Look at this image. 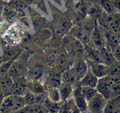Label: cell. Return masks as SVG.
Returning <instances> with one entry per match:
<instances>
[{
    "label": "cell",
    "mask_w": 120,
    "mask_h": 113,
    "mask_svg": "<svg viewBox=\"0 0 120 113\" xmlns=\"http://www.w3.org/2000/svg\"><path fill=\"white\" fill-rule=\"evenodd\" d=\"M27 90L36 94H42L46 92L45 87L39 81H27Z\"/></svg>",
    "instance_id": "obj_23"
},
{
    "label": "cell",
    "mask_w": 120,
    "mask_h": 113,
    "mask_svg": "<svg viewBox=\"0 0 120 113\" xmlns=\"http://www.w3.org/2000/svg\"><path fill=\"white\" fill-rule=\"evenodd\" d=\"M99 50L101 54L102 58L103 60V63L104 64H106L108 66H111L116 62V60H114V57H113L112 52L106 45L105 47H102L101 49Z\"/></svg>",
    "instance_id": "obj_22"
},
{
    "label": "cell",
    "mask_w": 120,
    "mask_h": 113,
    "mask_svg": "<svg viewBox=\"0 0 120 113\" xmlns=\"http://www.w3.org/2000/svg\"><path fill=\"white\" fill-rule=\"evenodd\" d=\"M102 31L104 39H105L106 45L109 47L112 52V51L114 49V48L120 44L119 42H118V38H117V35L116 34L112 33L109 30L103 29V28L102 29Z\"/></svg>",
    "instance_id": "obj_17"
},
{
    "label": "cell",
    "mask_w": 120,
    "mask_h": 113,
    "mask_svg": "<svg viewBox=\"0 0 120 113\" xmlns=\"http://www.w3.org/2000/svg\"><path fill=\"white\" fill-rule=\"evenodd\" d=\"M71 23L68 20H64L60 23L58 26V31L60 34H64L68 32L71 29Z\"/></svg>",
    "instance_id": "obj_35"
},
{
    "label": "cell",
    "mask_w": 120,
    "mask_h": 113,
    "mask_svg": "<svg viewBox=\"0 0 120 113\" xmlns=\"http://www.w3.org/2000/svg\"><path fill=\"white\" fill-rule=\"evenodd\" d=\"M98 80L99 78L94 74L91 70L89 69L86 75L78 83L80 86L90 87L96 88Z\"/></svg>",
    "instance_id": "obj_16"
},
{
    "label": "cell",
    "mask_w": 120,
    "mask_h": 113,
    "mask_svg": "<svg viewBox=\"0 0 120 113\" xmlns=\"http://www.w3.org/2000/svg\"><path fill=\"white\" fill-rule=\"evenodd\" d=\"M99 5L103 9V10L109 15H111L116 11L112 0H99Z\"/></svg>",
    "instance_id": "obj_29"
},
{
    "label": "cell",
    "mask_w": 120,
    "mask_h": 113,
    "mask_svg": "<svg viewBox=\"0 0 120 113\" xmlns=\"http://www.w3.org/2000/svg\"><path fill=\"white\" fill-rule=\"evenodd\" d=\"M11 8H12L16 12H20L25 8V4L22 0H10L8 4Z\"/></svg>",
    "instance_id": "obj_32"
},
{
    "label": "cell",
    "mask_w": 120,
    "mask_h": 113,
    "mask_svg": "<svg viewBox=\"0 0 120 113\" xmlns=\"http://www.w3.org/2000/svg\"><path fill=\"white\" fill-rule=\"evenodd\" d=\"M90 41L93 44V47L100 49L106 46V42L102 29H101L97 23L90 33Z\"/></svg>",
    "instance_id": "obj_5"
},
{
    "label": "cell",
    "mask_w": 120,
    "mask_h": 113,
    "mask_svg": "<svg viewBox=\"0 0 120 113\" xmlns=\"http://www.w3.org/2000/svg\"><path fill=\"white\" fill-rule=\"evenodd\" d=\"M103 113H120V96L107 101Z\"/></svg>",
    "instance_id": "obj_20"
},
{
    "label": "cell",
    "mask_w": 120,
    "mask_h": 113,
    "mask_svg": "<svg viewBox=\"0 0 120 113\" xmlns=\"http://www.w3.org/2000/svg\"></svg>",
    "instance_id": "obj_46"
},
{
    "label": "cell",
    "mask_w": 120,
    "mask_h": 113,
    "mask_svg": "<svg viewBox=\"0 0 120 113\" xmlns=\"http://www.w3.org/2000/svg\"><path fill=\"white\" fill-rule=\"evenodd\" d=\"M89 69V64L87 61L82 59H79L77 61L73 66H72V70L73 74H74L76 80L77 82L85 76Z\"/></svg>",
    "instance_id": "obj_7"
},
{
    "label": "cell",
    "mask_w": 120,
    "mask_h": 113,
    "mask_svg": "<svg viewBox=\"0 0 120 113\" xmlns=\"http://www.w3.org/2000/svg\"><path fill=\"white\" fill-rule=\"evenodd\" d=\"M85 45L75 37L71 40L68 45L69 54L73 57H79L82 55L85 52Z\"/></svg>",
    "instance_id": "obj_11"
},
{
    "label": "cell",
    "mask_w": 120,
    "mask_h": 113,
    "mask_svg": "<svg viewBox=\"0 0 120 113\" xmlns=\"http://www.w3.org/2000/svg\"><path fill=\"white\" fill-rule=\"evenodd\" d=\"M61 103L55 102L51 101L47 97L45 101H44L43 104L46 107V109H47L48 113H58Z\"/></svg>",
    "instance_id": "obj_28"
},
{
    "label": "cell",
    "mask_w": 120,
    "mask_h": 113,
    "mask_svg": "<svg viewBox=\"0 0 120 113\" xmlns=\"http://www.w3.org/2000/svg\"><path fill=\"white\" fill-rule=\"evenodd\" d=\"M62 82L71 85H73L75 83L77 82L71 68L65 70L62 73Z\"/></svg>",
    "instance_id": "obj_27"
},
{
    "label": "cell",
    "mask_w": 120,
    "mask_h": 113,
    "mask_svg": "<svg viewBox=\"0 0 120 113\" xmlns=\"http://www.w3.org/2000/svg\"><path fill=\"white\" fill-rule=\"evenodd\" d=\"M71 113H80V109L77 107V106H75L73 110L72 111V112Z\"/></svg>",
    "instance_id": "obj_41"
},
{
    "label": "cell",
    "mask_w": 120,
    "mask_h": 113,
    "mask_svg": "<svg viewBox=\"0 0 120 113\" xmlns=\"http://www.w3.org/2000/svg\"><path fill=\"white\" fill-rule=\"evenodd\" d=\"M11 113H28V110H27V106L25 105V107L22 108V109H20V110H18L17 111H15V112H13Z\"/></svg>",
    "instance_id": "obj_40"
},
{
    "label": "cell",
    "mask_w": 120,
    "mask_h": 113,
    "mask_svg": "<svg viewBox=\"0 0 120 113\" xmlns=\"http://www.w3.org/2000/svg\"><path fill=\"white\" fill-rule=\"evenodd\" d=\"M25 105L23 97L8 95L4 97L0 104V113H11L22 109Z\"/></svg>",
    "instance_id": "obj_1"
},
{
    "label": "cell",
    "mask_w": 120,
    "mask_h": 113,
    "mask_svg": "<svg viewBox=\"0 0 120 113\" xmlns=\"http://www.w3.org/2000/svg\"><path fill=\"white\" fill-rule=\"evenodd\" d=\"M107 101L100 94H97L87 104V109L91 113H103Z\"/></svg>",
    "instance_id": "obj_3"
},
{
    "label": "cell",
    "mask_w": 120,
    "mask_h": 113,
    "mask_svg": "<svg viewBox=\"0 0 120 113\" xmlns=\"http://www.w3.org/2000/svg\"><path fill=\"white\" fill-rule=\"evenodd\" d=\"M80 91L82 94L87 101V104L89 101L98 94L96 88L90 87L80 86Z\"/></svg>",
    "instance_id": "obj_25"
},
{
    "label": "cell",
    "mask_w": 120,
    "mask_h": 113,
    "mask_svg": "<svg viewBox=\"0 0 120 113\" xmlns=\"http://www.w3.org/2000/svg\"><path fill=\"white\" fill-rule=\"evenodd\" d=\"M44 72V66L41 64H36L32 66L25 75L27 81H39Z\"/></svg>",
    "instance_id": "obj_12"
},
{
    "label": "cell",
    "mask_w": 120,
    "mask_h": 113,
    "mask_svg": "<svg viewBox=\"0 0 120 113\" xmlns=\"http://www.w3.org/2000/svg\"><path fill=\"white\" fill-rule=\"evenodd\" d=\"M3 7L4 6H3L2 4H0V20L2 18V14H3Z\"/></svg>",
    "instance_id": "obj_42"
},
{
    "label": "cell",
    "mask_w": 120,
    "mask_h": 113,
    "mask_svg": "<svg viewBox=\"0 0 120 113\" xmlns=\"http://www.w3.org/2000/svg\"><path fill=\"white\" fill-rule=\"evenodd\" d=\"M47 96L51 101L55 102H62L59 88H51L47 90Z\"/></svg>",
    "instance_id": "obj_30"
},
{
    "label": "cell",
    "mask_w": 120,
    "mask_h": 113,
    "mask_svg": "<svg viewBox=\"0 0 120 113\" xmlns=\"http://www.w3.org/2000/svg\"><path fill=\"white\" fill-rule=\"evenodd\" d=\"M62 72L55 68L49 72L48 75L46 84L44 87L46 89H49L51 88H59L62 84Z\"/></svg>",
    "instance_id": "obj_4"
},
{
    "label": "cell",
    "mask_w": 120,
    "mask_h": 113,
    "mask_svg": "<svg viewBox=\"0 0 120 113\" xmlns=\"http://www.w3.org/2000/svg\"><path fill=\"white\" fill-rule=\"evenodd\" d=\"M80 113H90L88 109H87V110H85V111H80Z\"/></svg>",
    "instance_id": "obj_44"
},
{
    "label": "cell",
    "mask_w": 120,
    "mask_h": 113,
    "mask_svg": "<svg viewBox=\"0 0 120 113\" xmlns=\"http://www.w3.org/2000/svg\"><path fill=\"white\" fill-rule=\"evenodd\" d=\"M96 89L99 94L102 95L106 101L111 99V85L109 75L101 78L98 80Z\"/></svg>",
    "instance_id": "obj_6"
},
{
    "label": "cell",
    "mask_w": 120,
    "mask_h": 113,
    "mask_svg": "<svg viewBox=\"0 0 120 113\" xmlns=\"http://www.w3.org/2000/svg\"><path fill=\"white\" fill-rule=\"evenodd\" d=\"M55 64H56V68L62 73L65 70L71 68L70 67V63L69 61L68 56L65 53H61L59 54Z\"/></svg>",
    "instance_id": "obj_21"
},
{
    "label": "cell",
    "mask_w": 120,
    "mask_h": 113,
    "mask_svg": "<svg viewBox=\"0 0 120 113\" xmlns=\"http://www.w3.org/2000/svg\"><path fill=\"white\" fill-rule=\"evenodd\" d=\"M27 80L25 78V76L14 80L13 86L11 89V95H15L23 97L27 90Z\"/></svg>",
    "instance_id": "obj_10"
},
{
    "label": "cell",
    "mask_w": 120,
    "mask_h": 113,
    "mask_svg": "<svg viewBox=\"0 0 120 113\" xmlns=\"http://www.w3.org/2000/svg\"><path fill=\"white\" fill-rule=\"evenodd\" d=\"M72 97L75 105L80 111H85L87 109V102L85 101V98L82 94L80 91V86H77L73 90Z\"/></svg>",
    "instance_id": "obj_15"
},
{
    "label": "cell",
    "mask_w": 120,
    "mask_h": 113,
    "mask_svg": "<svg viewBox=\"0 0 120 113\" xmlns=\"http://www.w3.org/2000/svg\"><path fill=\"white\" fill-rule=\"evenodd\" d=\"M116 35H117V38H118V42H119V44H120V32L116 34Z\"/></svg>",
    "instance_id": "obj_43"
},
{
    "label": "cell",
    "mask_w": 120,
    "mask_h": 113,
    "mask_svg": "<svg viewBox=\"0 0 120 113\" xmlns=\"http://www.w3.org/2000/svg\"><path fill=\"white\" fill-rule=\"evenodd\" d=\"M20 47L18 46H10L4 50V54L1 58V61L6 62L10 60H15L21 53Z\"/></svg>",
    "instance_id": "obj_18"
},
{
    "label": "cell",
    "mask_w": 120,
    "mask_h": 113,
    "mask_svg": "<svg viewBox=\"0 0 120 113\" xmlns=\"http://www.w3.org/2000/svg\"><path fill=\"white\" fill-rule=\"evenodd\" d=\"M76 106L74 100L71 97L68 100L62 102L60 105L58 113H71Z\"/></svg>",
    "instance_id": "obj_26"
},
{
    "label": "cell",
    "mask_w": 120,
    "mask_h": 113,
    "mask_svg": "<svg viewBox=\"0 0 120 113\" xmlns=\"http://www.w3.org/2000/svg\"><path fill=\"white\" fill-rule=\"evenodd\" d=\"M47 97V91L42 94H36L27 90L23 95V98L25 100V105H30L36 104H43Z\"/></svg>",
    "instance_id": "obj_8"
},
{
    "label": "cell",
    "mask_w": 120,
    "mask_h": 113,
    "mask_svg": "<svg viewBox=\"0 0 120 113\" xmlns=\"http://www.w3.org/2000/svg\"><path fill=\"white\" fill-rule=\"evenodd\" d=\"M1 63V61H0V63Z\"/></svg>",
    "instance_id": "obj_45"
},
{
    "label": "cell",
    "mask_w": 120,
    "mask_h": 113,
    "mask_svg": "<svg viewBox=\"0 0 120 113\" xmlns=\"http://www.w3.org/2000/svg\"><path fill=\"white\" fill-rule=\"evenodd\" d=\"M75 10L80 16L83 17L87 11V6L83 1H80L75 4Z\"/></svg>",
    "instance_id": "obj_36"
},
{
    "label": "cell",
    "mask_w": 120,
    "mask_h": 113,
    "mask_svg": "<svg viewBox=\"0 0 120 113\" xmlns=\"http://www.w3.org/2000/svg\"><path fill=\"white\" fill-rule=\"evenodd\" d=\"M72 34L73 37L86 45H89L90 42V34L83 27L77 26L72 29Z\"/></svg>",
    "instance_id": "obj_13"
},
{
    "label": "cell",
    "mask_w": 120,
    "mask_h": 113,
    "mask_svg": "<svg viewBox=\"0 0 120 113\" xmlns=\"http://www.w3.org/2000/svg\"><path fill=\"white\" fill-rule=\"evenodd\" d=\"M89 11L92 17L98 19V20L102 16L104 13L103 9L102 8L101 6H92V7H90Z\"/></svg>",
    "instance_id": "obj_33"
},
{
    "label": "cell",
    "mask_w": 120,
    "mask_h": 113,
    "mask_svg": "<svg viewBox=\"0 0 120 113\" xmlns=\"http://www.w3.org/2000/svg\"><path fill=\"white\" fill-rule=\"evenodd\" d=\"M13 83L14 80L8 74L0 76V92L3 94L4 97L11 95Z\"/></svg>",
    "instance_id": "obj_14"
},
{
    "label": "cell",
    "mask_w": 120,
    "mask_h": 113,
    "mask_svg": "<svg viewBox=\"0 0 120 113\" xmlns=\"http://www.w3.org/2000/svg\"><path fill=\"white\" fill-rule=\"evenodd\" d=\"M112 1L116 10L120 11V0H112Z\"/></svg>",
    "instance_id": "obj_39"
},
{
    "label": "cell",
    "mask_w": 120,
    "mask_h": 113,
    "mask_svg": "<svg viewBox=\"0 0 120 113\" xmlns=\"http://www.w3.org/2000/svg\"><path fill=\"white\" fill-rule=\"evenodd\" d=\"M87 63L89 64V69L91 70L92 72L99 79L108 76L109 74V66H108L104 64L97 63L90 61H88Z\"/></svg>",
    "instance_id": "obj_9"
},
{
    "label": "cell",
    "mask_w": 120,
    "mask_h": 113,
    "mask_svg": "<svg viewBox=\"0 0 120 113\" xmlns=\"http://www.w3.org/2000/svg\"><path fill=\"white\" fill-rule=\"evenodd\" d=\"M112 17L113 18L116 22L120 25V11H116L111 14Z\"/></svg>",
    "instance_id": "obj_38"
},
{
    "label": "cell",
    "mask_w": 120,
    "mask_h": 113,
    "mask_svg": "<svg viewBox=\"0 0 120 113\" xmlns=\"http://www.w3.org/2000/svg\"><path fill=\"white\" fill-rule=\"evenodd\" d=\"M25 60L22 58L20 54L11 64L8 72V75L14 80L25 76Z\"/></svg>",
    "instance_id": "obj_2"
},
{
    "label": "cell",
    "mask_w": 120,
    "mask_h": 113,
    "mask_svg": "<svg viewBox=\"0 0 120 113\" xmlns=\"http://www.w3.org/2000/svg\"><path fill=\"white\" fill-rule=\"evenodd\" d=\"M26 106L29 113H48L43 104H36Z\"/></svg>",
    "instance_id": "obj_31"
},
{
    "label": "cell",
    "mask_w": 120,
    "mask_h": 113,
    "mask_svg": "<svg viewBox=\"0 0 120 113\" xmlns=\"http://www.w3.org/2000/svg\"><path fill=\"white\" fill-rule=\"evenodd\" d=\"M16 13L17 12L12 8H11L10 6L7 4V5H5L3 7L2 17L4 18L5 19L10 20L11 18L14 17Z\"/></svg>",
    "instance_id": "obj_34"
},
{
    "label": "cell",
    "mask_w": 120,
    "mask_h": 113,
    "mask_svg": "<svg viewBox=\"0 0 120 113\" xmlns=\"http://www.w3.org/2000/svg\"><path fill=\"white\" fill-rule=\"evenodd\" d=\"M112 54L116 61L120 62V44L117 45L112 51Z\"/></svg>",
    "instance_id": "obj_37"
},
{
    "label": "cell",
    "mask_w": 120,
    "mask_h": 113,
    "mask_svg": "<svg viewBox=\"0 0 120 113\" xmlns=\"http://www.w3.org/2000/svg\"><path fill=\"white\" fill-rule=\"evenodd\" d=\"M85 51L86 52L88 58H89L88 61L95 62L97 63L104 64L101 54L99 49H97L94 47L89 46V45H86Z\"/></svg>",
    "instance_id": "obj_19"
},
{
    "label": "cell",
    "mask_w": 120,
    "mask_h": 113,
    "mask_svg": "<svg viewBox=\"0 0 120 113\" xmlns=\"http://www.w3.org/2000/svg\"><path fill=\"white\" fill-rule=\"evenodd\" d=\"M59 90H60L62 102L68 100L72 97L73 88V85H71L62 83L61 85L59 88Z\"/></svg>",
    "instance_id": "obj_24"
}]
</instances>
